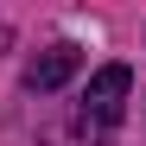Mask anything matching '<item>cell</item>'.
<instances>
[{
	"label": "cell",
	"mask_w": 146,
	"mask_h": 146,
	"mask_svg": "<svg viewBox=\"0 0 146 146\" xmlns=\"http://www.w3.org/2000/svg\"><path fill=\"white\" fill-rule=\"evenodd\" d=\"M127 89H133V70L127 64H102L89 76V95L76 108V140L83 146H108L121 127V108H127Z\"/></svg>",
	"instance_id": "6da1fadb"
},
{
	"label": "cell",
	"mask_w": 146,
	"mask_h": 146,
	"mask_svg": "<svg viewBox=\"0 0 146 146\" xmlns=\"http://www.w3.org/2000/svg\"><path fill=\"white\" fill-rule=\"evenodd\" d=\"M76 64H83V57H76V44H51L44 57H32V64H26V89H38V95H44V89L70 83V76H76Z\"/></svg>",
	"instance_id": "7a4b0ae2"
}]
</instances>
